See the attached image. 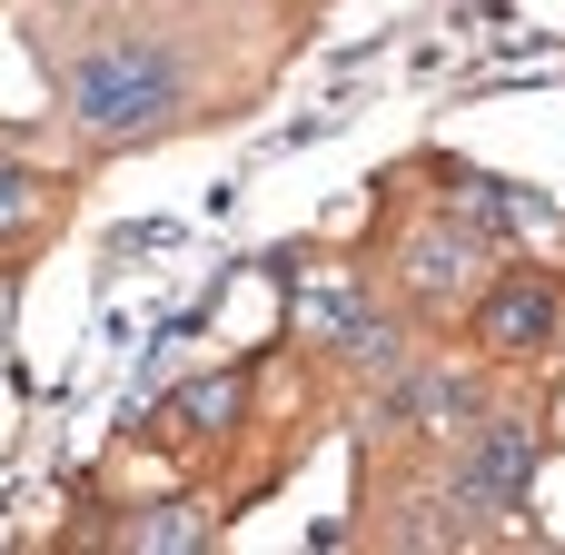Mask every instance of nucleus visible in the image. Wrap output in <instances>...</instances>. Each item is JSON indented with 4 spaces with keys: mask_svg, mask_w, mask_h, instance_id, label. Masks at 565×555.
Masks as SVG:
<instances>
[{
    "mask_svg": "<svg viewBox=\"0 0 565 555\" xmlns=\"http://www.w3.org/2000/svg\"><path fill=\"white\" fill-rule=\"evenodd\" d=\"M79 119H89L99 139L169 119V60H159L149 40H119V50H99V60L79 70Z\"/></svg>",
    "mask_w": 565,
    "mask_h": 555,
    "instance_id": "1",
    "label": "nucleus"
},
{
    "mask_svg": "<svg viewBox=\"0 0 565 555\" xmlns=\"http://www.w3.org/2000/svg\"><path fill=\"white\" fill-rule=\"evenodd\" d=\"M487 338H497V348L546 338V288H507V298H497V318H487Z\"/></svg>",
    "mask_w": 565,
    "mask_h": 555,
    "instance_id": "2",
    "label": "nucleus"
},
{
    "mask_svg": "<svg viewBox=\"0 0 565 555\" xmlns=\"http://www.w3.org/2000/svg\"><path fill=\"white\" fill-rule=\"evenodd\" d=\"M526 477V427H487V487H516Z\"/></svg>",
    "mask_w": 565,
    "mask_h": 555,
    "instance_id": "3",
    "label": "nucleus"
},
{
    "mask_svg": "<svg viewBox=\"0 0 565 555\" xmlns=\"http://www.w3.org/2000/svg\"><path fill=\"white\" fill-rule=\"evenodd\" d=\"M20 218H30V189H20V179L0 169V228H20Z\"/></svg>",
    "mask_w": 565,
    "mask_h": 555,
    "instance_id": "4",
    "label": "nucleus"
}]
</instances>
